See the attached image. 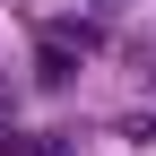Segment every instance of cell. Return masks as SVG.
Wrapping results in <instances>:
<instances>
[{"label": "cell", "mask_w": 156, "mask_h": 156, "mask_svg": "<svg viewBox=\"0 0 156 156\" xmlns=\"http://www.w3.org/2000/svg\"><path fill=\"white\" fill-rule=\"evenodd\" d=\"M0 156H87L69 130H9L0 122Z\"/></svg>", "instance_id": "2"}, {"label": "cell", "mask_w": 156, "mask_h": 156, "mask_svg": "<svg viewBox=\"0 0 156 156\" xmlns=\"http://www.w3.org/2000/svg\"><path fill=\"white\" fill-rule=\"evenodd\" d=\"M87 9H95V17H113V9H122V0H87Z\"/></svg>", "instance_id": "4"}, {"label": "cell", "mask_w": 156, "mask_h": 156, "mask_svg": "<svg viewBox=\"0 0 156 156\" xmlns=\"http://www.w3.org/2000/svg\"><path fill=\"white\" fill-rule=\"evenodd\" d=\"M122 139H139V147H156V113H130V122H122Z\"/></svg>", "instance_id": "3"}, {"label": "cell", "mask_w": 156, "mask_h": 156, "mask_svg": "<svg viewBox=\"0 0 156 156\" xmlns=\"http://www.w3.org/2000/svg\"><path fill=\"white\" fill-rule=\"evenodd\" d=\"M78 69H87V52H78L69 35L35 26V87H44V95H69V87H78Z\"/></svg>", "instance_id": "1"}]
</instances>
